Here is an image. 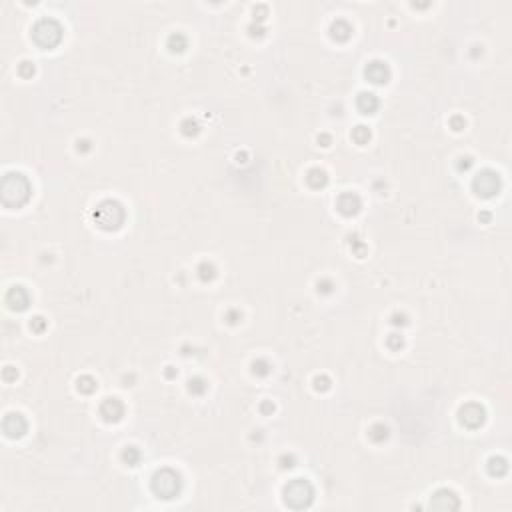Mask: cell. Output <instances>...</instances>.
<instances>
[{
    "instance_id": "cell-3",
    "label": "cell",
    "mask_w": 512,
    "mask_h": 512,
    "mask_svg": "<svg viewBox=\"0 0 512 512\" xmlns=\"http://www.w3.org/2000/svg\"><path fill=\"white\" fill-rule=\"evenodd\" d=\"M150 488L152 492L162 498V500H170V498H176L182 490V480H180V474L172 468H160L152 474V480H150Z\"/></svg>"
},
{
    "instance_id": "cell-20",
    "label": "cell",
    "mask_w": 512,
    "mask_h": 512,
    "mask_svg": "<svg viewBox=\"0 0 512 512\" xmlns=\"http://www.w3.org/2000/svg\"><path fill=\"white\" fill-rule=\"evenodd\" d=\"M198 278L202 280V282H212L214 278H216V268H214V264L212 262H200L198 264Z\"/></svg>"
},
{
    "instance_id": "cell-29",
    "label": "cell",
    "mask_w": 512,
    "mask_h": 512,
    "mask_svg": "<svg viewBox=\"0 0 512 512\" xmlns=\"http://www.w3.org/2000/svg\"><path fill=\"white\" fill-rule=\"evenodd\" d=\"M30 330L36 332V334L44 332V330H46V320H44L42 316H34V318L30 320Z\"/></svg>"
},
{
    "instance_id": "cell-7",
    "label": "cell",
    "mask_w": 512,
    "mask_h": 512,
    "mask_svg": "<svg viewBox=\"0 0 512 512\" xmlns=\"http://www.w3.org/2000/svg\"><path fill=\"white\" fill-rule=\"evenodd\" d=\"M458 420H460V424L462 426H466V428H480L482 424H484V420H486V410H484V406L482 404H478V402H466V404H462L460 406V410H458Z\"/></svg>"
},
{
    "instance_id": "cell-12",
    "label": "cell",
    "mask_w": 512,
    "mask_h": 512,
    "mask_svg": "<svg viewBox=\"0 0 512 512\" xmlns=\"http://www.w3.org/2000/svg\"><path fill=\"white\" fill-rule=\"evenodd\" d=\"M98 412H100V416H102L104 422L116 424V422H120L122 416H124V404H122V400H118L116 396H110V399L102 400Z\"/></svg>"
},
{
    "instance_id": "cell-10",
    "label": "cell",
    "mask_w": 512,
    "mask_h": 512,
    "mask_svg": "<svg viewBox=\"0 0 512 512\" xmlns=\"http://www.w3.org/2000/svg\"><path fill=\"white\" fill-rule=\"evenodd\" d=\"M430 508L434 510H458L460 508V500L456 496V492L448 488H440L432 494L430 498Z\"/></svg>"
},
{
    "instance_id": "cell-39",
    "label": "cell",
    "mask_w": 512,
    "mask_h": 512,
    "mask_svg": "<svg viewBox=\"0 0 512 512\" xmlns=\"http://www.w3.org/2000/svg\"><path fill=\"white\" fill-rule=\"evenodd\" d=\"M76 144H78V146H76L78 152H88V150L92 148V146H90V140H78Z\"/></svg>"
},
{
    "instance_id": "cell-37",
    "label": "cell",
    "mask_w": 512,
    "mask_h": 512,
    "mask_svg": "<svg viewBox=\"0 0 512 512\" xmlns=\"http://www.w3.org/2000/svg\"><path fill=\"white\" fill-rule=\"evenodd\" d=\"M2 376H4V380H6V382H12V380H16L18 372H16V368L6 366V368H4V372H2Z\"/></svg>"
},
{
    "instance_id": "cell-23",
    "label": "cell",
    "mask_w": 512,
    "mask_h": 512,
    "mask_svg": "<svg viewBox=\"0 0 512 512\" xmlns=\"http://www.w3.org/2000/svg\"><path fill=\"white\" fill-rule=\"evenodd\" d=\"M140 450L136 448V446H126L124 450H122V454H120V458H122V462L126 464V466H136L138 462H140Z\"/></svg>"
},
{
    "instance_id": "cell-28",
    "label": "cell",
    "mask_w": 512,
    "mask_h": 512,
    "mask_svg": "<svg viewBox=\"0 0 512 512\" xmlns=\"http://www.w3.org/2000/svg\"><path fill=\"white\" fill-rule=\"evenodd\" d=\"M18 74H20L22 78H30V76L34 74V64H32L30 60H22V62L18 64Z\"/></svg>"
},
{
    "instance_id": "cell-33",
    "label": "cell",
    "mask_w": 512,
    "mask_h": 512,
    "mask_svg": "<svg viewBox=\"0 0 512 512\" xmlns=\"http://www.w3.org/2000/svg\"><path fill=\"white\" fill-rule=\"evenodd\" d=\"M224 318H226L228 324H238V320H242V312L236 310V308H232V310H228Z\"/></svg>"
},
{
    "instance_id": "cell-31",
    "label": "cell",
    "mask_w": 512,
    "mask_h": 512,
    "mask_svg": "<svg viewBox=\"0 0 512 512\" xmlns=\"http://www.w3.org/2000/svg\"><path fill=\"white\" fill-rule=\"evenodd\" d=\"M472 164H474V160L470 158V156H462V158H458V162H456V168L460 172H468L472 168Z\"/></svg>"
},
{
    "instance_id": "cell-15",
    "label": "cell",
    "mask_w": 512,
    "mask_h": 512,
    "mask_svg": "<svg viewBox=\"0 0 512 512\" xmlns=\"http://www.w3.org/2000/svg\"><path fill=\"white\" fill-rule=\"evenodd\" d=\"M378 106H380L378 96L372 92H360L356 96V108L362 114H374L378 110Z\"/></svg>"
},
{
    "instance_id": "cell-43",
    "label": "cell",
    "mask_w": 512,
    "mask_h": 512,
    "mask_svg": "<svg viewBox=\"0 0 512 512\" xmlns=\"http://www.w3.org/2000/svg\"><path fill=\"white\" fill-rule=\"evenodd\" d=\"M164 374H166V376H168V378H174V376H176V370H174V368H172V366H168V368H166V372H164Z\"/></svg>"
},
{
    "instance_id": "cell-30",
    "label": "cell",
    "mask_w": 512,
    "mask_h": 512,
    "mask_svg": "<svg viewBox=\"0 0 512 512\" xmlns=\"http://www.w3.org/2000/svg\"><path fill=\"white\" fill-rule=\"evenodd\" d=\"M312 382H314V388H316L318 392H326V390L330 388V378L324 376V374H322V376H316Z\"/></svg>"
},
{
    "instance_id": "cell-5",
    "label": "cell",
    "mask_w": 512,
    "mask_h": 512,
    "mask_svg": "<svg viewBox=\"0 0 512 512\" xmlns=\"http://www.w3.org/2000/svg\"><path fill=\"white\" fill-rule=\"evenodd\" d=\"M62 26L60 22L54 20V18H40L34 26H32V40L44 48V50H50L60 44L62 40Z\"/></svg>"
},
{
    "instance_id": "cell-38",
    "label": "cell",
    "mask_w": 512,
    "mask_h": 512,
    "mask_svg": "<svg viewBox=\"0 0 512 512\" xmlns=\"http://www.w3.org/2000/svg\"><path fill=\"white\" fill-rule=\"evenodd\" d=\"M390 322L394 324V326H404L408 320H406V314H400V312H394L392 314V318H390Z\"/></svg>"
},
{
    "instance_id": "cell-9",
    "label": "cell",
    "mask_w": 512,
    "mask_h": 512,
    "mask_svg": "<svg viewBox=\"0 0 512 512\" xmlns=\"http://www.w3.org/2000/svg\"><path fill=\"white\" fill-rule=\"evenodd\" d=\"M4 302L8 304L10 310L22 312V310H26L28 304H30V294H28V290H26L24 286H20V285L10 286L8 292H6V296H4Z\"/></svg>"
},
{
    "instance_id": "cell-40",
    "label": "cell",
    "mask_w": 512,
    "mask_h": 512,
    "mask_svg": "<svg viewBox=\"0 0 512 512\" xmlns=\"http://www.w3.org/2000/svg\"><path fill=\"white\" fill-rule=\"evenodd\" d=\"M260 412H264V414H268V412H274V404H272L270 400H264V402L260 404Z\"/></svg>"
},
{
    "instance_id": "cell-42",
    "label": "cell",
    "mask_w": 512,
    "mask_h": 512,
    "mask_svg": "<svg viewBox=\"0 0 512 512\" xmlns=\"http://www.w3.org/2000/svg\"><path fill=\"white\" fill-rule=\"evenodd\" d=\"M354 250H356L358 258H362V256H364V244H354Z\"/></svg>"
},
{
    "instance_id": "cell-13",
    "label": "cell",
    "mask_w": 512,
    "mask_h": 512,
    "mask_svg": "<svg viewBox=\"0 0 512 512\" xmlns=\"http://www.w3.org/2000/svg\"><path fill=\"white\" fill-rule=\"evenodd\" d=\"M336 208L342 216H356L362 208V200L356 192H342L336 198Z\"/></svg>"
},
{
    "instance_id": "cell-6",
    "label": "cell",
    "mask_w": 512,
    "mask_h": 512,
    "mask_svg": "<svg viewBox=\"0 0 512 512\" xmlns=\"http://www.w3.org/2000/svg\"><path fill=\"white\" fill-rule=\"evenodd\" d=\"M500 186H502V180L498 176V172L494 170H480L474 180H472V190L480 196V198H492L500 192Z\"/></svg>"
},
{
    "instance_id": "cell-41",
    "label": "cell",
    "mask_w": 512,
    "mask_h": 512,
    "mask_svg": "<svg viewBox=\"0 0 512 512\" xmlns=\"http://www.w3.org/2000/svg\"><path fill=\"white\" fill-rule=\"evenodd\" d=\"M330 142H332V138H330L328 134H320V136H318V144H320V146H328Z\"/></svg>"
},
{
    "instance_id": "cell-26",
    "label": "cell",
    "mask_w": 512,
    "mask_h": 512,
    "mask_svg": "<svg viewBox=\"0 0 512 512\" xmlns=\"http://www.w3.org/2000/svg\"><path fill=\"white\" fill-rule=\"evenodd\" d=\"M270 370H272V364L266 358H256L252 362V374H256V376H268Z\"/></svg>"
},
{
    "instance_id": "cell-8",
    "label": "cell",
    "mask_w": 512,
    "mask_h": 512,
    "mask_svg": "<svg viewBox=\"0 0 512 512\" xmlns=\"http://www.w3.org/2000/svg\"><path fill=\"white\" fill-rule=\"evenodd\" d=\"M2 430H4V434L8 438H22L26 434V430H28V422H26V418L22 414L10 412L2 420Z\"/></svg>"
},
{
    "instance_id": "cell-4",
    "label": "cell",
    "mask_w": 512,
    "mask_h": 512,
    "mask_svg": "<svg viewBox=\"0 0 512 512\" xmlns=\"http://www.w3.org/2000/svg\"><path fill=\"white\" fill-rule=\"evenodd\" d=\"M314 500V488L306 478H292L285 486V502L294 508V510H302L308 508Z\"/></svg>"
},
{
    "instance_id": "cell-34",
    "label": "cell",
    "mask_w": 512,
    "mask_h": 512,
    "mask_svg": "<svg viewBox=\"0 0 512 512\" xmlns=\"http://www.w3.org/2000/svg\"><path fill=\"white\" fill-rule=\"evenodd\" d=\"M266 12H268V10H266V6H264V4L254 6V20H256V22H262V20L266 18Z\"/></svg>"
},
{
    "instance_id": "cell-36",
    "label": "cell",
    "mask_w": 512,
    "mask_h": 512,
    "mask_svg": "<svg viewBox=\"0 0 512 512\" xmlns=\"http://www.w3.org/2000/svg\"><path fill=\"white\" fill-rule=\"evenodd\" d=\"M278 462H280V468H292V466H294V462H296V458H294L292 454H282Z\"/></svg>"
},
{
    "instance_id": "cell-2",
    "label": "cell",
    "mask_w": 512,
    "mask_h": 512,
    "mask_svg": "<svg viewBox=\"0 0 512 512\" xmlns=\"http://www.w3.org/2000/svg\"><path fill=\"white\" fill-rule=\"evenodd\" d=\"M92 218L96 222V226L102 228V230H118V228L124 224V218H126V212H124V206L118 202V200H102L94 212H92Z\"/></svg>"
},
{
    "instance_id": "cell-24",
    "label": "cell",
    "mask_w": 512,
    "mask_h": 512,
    "mask_svg": "<svg viewBox=\"0 0 512 512\" xmlns=\"http://www.w3.org/2000/svg\"><path fill=\"white\" fill-rule=\"evenodd\" d=\"M180 132L184 134V136H196L198 132H200V124L194 120V118H184L182 120V124H180Z\"/></svg>"
},
{
    "instance_id": "cell-18",
    "label": "cell",
    "mask_w": 512,
    "mask_h": 512,
    "mask_svg": "<svg viewBox=\"0 0 512 512\" xmlns=\"http://www.w3.org/2000/svg\"><path fill=\"white\" fill-rule=\"evenodd\" d=\"M166 48L170 50L172 54H182L188 48V38L182 32H172L166 40Z\"/></svg>"
},
{
    "instance_id": "cell-27",
    "label": "cell",
    "mask_w": 512,
    "mask_h": 512,
    "mask_svg": "<svg viewBox=\"0 0 512 512\" xmlns=\"http://www.w3.org/2000/svg\"><path fill=\"white\" fill-rule=\"evenodd\" d=\"M386 346H388L390 350H400V348L404 346V338H402V334H399V332L388 334V338H386Z\"/></svg>"
},
{
    "instance_id": "cell-1",
    "label": "cell",
    "mask_w": 512,
    "mask_h": 512,
    "mask_svg": "<svg viewBox=\"0 0 512 512\" xmlns=\"http://www.w3.org/2000/svg\"><path fill=\"white\" fill-rule=\"evenodd\" d=\"M32 186L22 172H6L2 176L0 196L6 208H20L30 200Z\"/></svg>"
},
{
    "instance_id": "cell-19",
    "label": "cell",
    "mask_w": 512,
    "mask_h": 512,
    "mask_svg": "<svg viewBox=\"0 0 512 512\" xmlns=\"http://www.w3.org/2000/svg\"><path fill=\"white\" fill-rule=\"evenodd\" d=\"M368 438H370L372 442H376V444L384 442V440L388 438V426H384V424H380V422L372 424V426L368 428Z\"/></svg>"
},
{
    "instance_id": "cell-21",
    "label": "cell",
    "mask_w": 512,
    "mask_h": 512,
    "mask_svg": "<svg viewBox=\"0 0 512 512\" xmlns=\"http://www.w3.org/2000/svg\"><path fill=\"white\" fill-rule=\"evenodd\" d=\"M96 380L90 376V374H84V376H80L78 380H76V388H78V392H82V394H92L94 390H96Z\"/></svg>"
},
{
    "instance_id": "cell-25",
    "label": "cell",
    "mask_w": 512,
    "mask_h": 512,
    "mask_svg": "<svg viewBox=\"0 0 512 512\" xmlns=\"http://www.w3.org/2000/svg\"><path fill=\"white\" fill-rule=\"evenodd\" d=\"M352 140L356 142V144H366L368 140H370V128L368 126H364V124H358L354 130H352Z\"/></svg>"
},
{
    "instance_id": "cell-35",
    "label": "cell",
    "mask_w": 512,
    "mask_h": 512,
    "mask_svg": "<svg viewBox=\"0 0 512 512\" xmlns=\"http://www.w3.org/2000/svg\"><path fill=\"white\" fill-rule=\"evenodd\" d=\"M450 126H452V130L458 132V130H462V128L466 126V120H464L462 116H452V118H450Z\"/></svg>"
},
{
    "instance_id": "cell-32",
    "label": "cell",
    "mask_w": 512,
    "mask_h": 512,
    "mask_svg": "<svg viewBox=\"0 0 512 512\" xmlns=\"http://www.w3.org/2000/svg\"><path fill=\"white\" fill-rule=\"evenodd\" d=\"M316 286H318V292H322V294H330V292H332V288H334V282H332V280H328V278H320Z\"/></svg>"
},
{
    "instance_id": "cell-14",
    "label": "cell",
    "mask_w": 512,
    "mask_h": 512,
    "mask_svg": "<svg viewBox=\"0 0 512 512\" xmlns=\"http://www.w3.org/2000/svg\"><path fill=\"white\" fill-rule=\"evenodd\" d=\"M328 32H330V36H332L336 42H346V40L352 36V26H350V22H348V20H344V18H336V20H332V24H330Z\"/></svg>"
},
{
    "instance_id": "cell-16",
    "label": "cell",
    "mask_w": 512,
    "mask_h": 512,
    "mask_svg": "<svg viewBox=\"0 0 512 512\" xmlns=\"http://www.w3.org/2000/svg\"><path fill=\"white\" fill-rule=\"evenodd\" d=\"M490 476H504L508 472V460L504 456H490L486 462Z\"/></svg>"
},
{
    "instance_id": "cell-17",
    "label": "cell",
    "mask_w": 512,
    "mask_h": 512,
    "mask_svg": "<svg viewBox=\"0 0 512 512\" xmlns=\"http://www.w3.org/2000/svg\"><path fill=\"white\" fill-rule=\"evenodd\" d=\"M304 178H306V184L310 188H314V190L324 188L328 184V176H326V172L322 170V168H310V170L306 172Z\"/></svg>"
},
{
    "instance_id": "cell-11",
    "label": "cell",
    "mask_w": 512,
    "mask_h": 512,
    "mask_svg": "<svg viewBox=\"0 0 512 512\" xmlns=\"http://www.w3.org/2000/svg\"><path fill=\"white\" fill-rule=\"evenodd\" d=\"M364 76L372 84H386L390 80V68L384 60H372L364 68Z\"/></svg>"
},
{
    "instance_id": "cell-22",
    "label": "cell",
    "mask_w": 512,
    "mask_h": 512,
    "mask_svg": "<svg viewBox=\"0 0 512 512\" xmlns=\"http://www.w3.org/2000/svg\"><path fill=\"white\" fill-rule=\"evenodd\" d=\"M206 390H208V382H206L202 376H194V378L188 380V392H190V394L202 396Z\"/></svg>"
}]
</instances>
